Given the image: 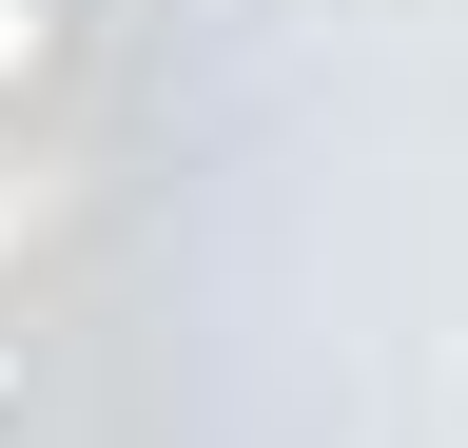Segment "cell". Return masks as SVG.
I'll list each match as a JSON object with an SVG mask.
<instances>
[{
    "instance_id": "obj_1",
    "label": "cell",
    "mask_w": 468,
    "mask_h": 448,
    "mask_svg": "<svg viewBox=\"0 0 468 448\" xmlns=\"http://www.w3.org/2000/svg\"><path fill=\"white\" fill-rule=\"evenodd\" d=\"M58 59V0H0V78H39Z\"/></svg>"
},
{
    "instance_id": "obj_2",
    "label": "cell",
    "mask_w": 468,
    "mask_h": 448,
    "mask_svg": "<svg viewBox=\"0 0 468 448\" xmlns=\"http://www.w3.org/2000/svg\"><path fill=\"white\" fill-rule=\"evenodd\" d=\"M0 410H20V331H0Z\"/></svg>"
}]
</instances>
